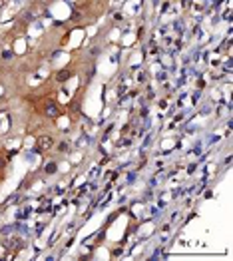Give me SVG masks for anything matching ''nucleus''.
<instances>
[{
	"mask_svg": "<svg viewBox=\"0 0 233 261\" xmlns=\"http://www.w3.org/2000/svg\"><path fill=\"white\" fill-rule=\"evenodd\" d=\"M68 78H70V72H68V70H60V72L56 74V80H58V82H66Z\"/></svg>",
	"mask_w": 233,
	"mask_h": 261,
	"instance_id": "nucleus-1",
	"label": "nucleus"
},
{
	"mask_svg": "<svg viewBox=\"0 0 233 261\" xmlns=\"http://www.w3.org/2000/svg\"><path fill=\"white\" fill-rule=\"evenodd\" d=\"M50 146H52V138H50V136H46V138H40V147H42V150H48Z\"/></svg>",
	"mask_w": 233,
	"mask_h": 261,
	"instance_id": "nucleus-2",
	"label": "nucleus"
},
{
	"mask_svg": "<svg viewBox=\"0 0 233 261\" xmlns=\"http://www.w3.org/2000/svg\"><path fill=\"white\" fill-rule=\"evenodd\" d=\"M46 114L50 116V118H54V116L58 114V108H56V104H52V102H50V104H48V108H46Z\"/></svg>",
	"mask_w": 233,
	"mask_h": 261,
	"instance_id": "nucleus-3",
	"label": "nucleus"
},
{
	"mask_svg": "<svg viewBox=\"0 0 233 261\" xmlns=\"http://www.w3.org/2000/svg\"><path fill=\"white\" fill-rule=\"evenodd\" d=\"M56 171V164H48L46 166V173H54Z\"/></svg>",
	"mask_w": 233,
	"mask_h": 261,
	"instance_id": "nucleus-4",
	"label": "nucleus"
},
{
	"mask_svg": "<svg viewBox=\"0 0 233 261\" xmlns=\"http://www.w3.org/2000/svg\"><path fill=\"white\" fill-rule=\"evenodd\" d=\"M58 150H60V152H66V150H68V142H60Z\"/></svg>",
	"mask_w": 233,
	"mask_h": 261,
	"instance_id": "nucleus-5",
	"label": "nucleus"
},
{
	"mask_svg": "<svg viewBox=\"0 0 233 261\" xmlns=\"http://www.w3.org/2000/svg\"><path fill=\"white\" fill-rule=\"evenodd\" d=\"M2 56L8 60V58H12V52H10V50H4V54H2Z\"/></svg>",
	"mask_w": 233,
	"mask_h": 261,
	"instance_id": "nucleus-6",
	"label": "nucleus"
},
{
	"mask_svg": "<svg viewBox=\"0 0 233 261\" xmlns=\"http://www.w3.org/2000/svg\"><path fill=\"white\" fill-rule=\"evenodd\" d=\"M2 166H4V160H2V157H0V167H2Z\"/></svg>",
	"mask_w": 233,
	"mask_h": 261,
	"instance_id": "nucleus-7",
	"label": "nucleus"
}]
</instances>
